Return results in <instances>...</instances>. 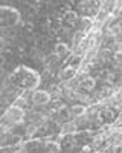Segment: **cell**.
I'll use <instances>...</instances> for the list:
<instances>
[{"mask_svg":"<svg viewBox=\"0 0 122 153\" xmlns=\"http://www.w3.org/2000/svg\"><path fill=\"white\" fill-rule=\"evenodd\" d=\"M41 76L35 71L26 68V66H18L14 74H12V83L20 89H35L40 84Z\"/></svg>","mask_w":122,"mask_h":153,"instance_id":"cell-1","label":"cell"},{"mask_svg":"<svg viewBox=\"0 0 122 153\" xmlns=\"http://www.w3.org/2000/svg\"><path fill=\"white\" fill-rule=\"evenodd\" d=\"M0 12H2V19H0L2 26H15L20 20L18 11L12 9L9 6H2L0 8Z\"/></svg>","mask_w":122,"mask_h":153,"instance_id":"cell-2","label":"cell"},{"mask_svg":"<svg viewBox=\"0 0 122 153\" xmlns=\"http://www.w3.org/2000/svg\"><path fill=\"white\" fill-rule=\"evenodd\" d=\"M116 118H118V110L115 107H104L98 112L96 123H99L101 126L102 124H112L116 121Z\"/></svg>","mask_w":122,"mask_h":153,"instance_id":"cell-3","label":"cell"},{"mask_svg":"<svg viewBox=\"0 0 122 153\" xmlns=\"http://www.w3.org/2000/svg\"><path fill=\"white\" fill-rule=\"evenodd\" d=\"M23 118H24V112H23V109H21V107H18V106L11 107V109L5 113V117H3V120H5V121H8V123H11V124L21 123V121H23Z\"/></svg>","mask_w":122,"mask_h":153,"instance_id":"cell-4","label":"cell"},{"mask_svg":"<svg viewBox=\"0 0 122 153\" xmlns=\"http://www.w3.org/2000/svg\"><path fill=\"white\" fill-rule=\"evenodd\" d=\"M96 87V80L93 76H85V78L79 80L78 86H76V91L81 92V94H89V92H93Z\"/></svg>","mask_w":122,"mask_h":153,"instance_id":"cell-5","label":"cell"},{"mask_svg":"<svg viewBox=\"0 0 122 153\" xmlns=\"http://www.w3.org/2000/svg\"><path fill=\"white\" fill-rule=\"evenodd\" d=\"M51 94L47 91H34L32 92V97H31V101L34 104H46L51 101Z\"/></svg>","mask_w":122,"mask_h":153,"instance_id":"cell-6","label":"cell"},{"mask_svg":"<svg viewBox=\"0 0 122 153\" xmlns=\"http://www.w3.org/2000/svg\"><path fill=\"white\" fill-rule=\"evenodd\" d=\"M75 144H76V138L73 133H66L61 136V149L69 150V149H73Z\"/></svg>","mask_w":122,"mask_h":153,"instance_id":"cell-7","label":"cell"},{"mask_svg":"<svg viewBox=\"0 0 122 153\" xmlns=\"http://www.w3.org/2000/svg\"><path fill=\"white\" fill-rule=\"evenodd\" d=\"M63 22L70 25V26H73V25H76L79 22V16L76 14L75 11H66L64 16H63Z\"/></svg>","mask_w":122,"mask_h":153,"instance_id":"cell-8","label":"cell"},{"mask_svg":"<svg viewBox=\"0 0 122 153\" xmlns=\"http://www.w3.org/2000/svg\"><path fill=\"white\" fill-rule=\"evenodd\" d=\"M75 138H76V143H81V144H89V143H92V139H93L90 130H81V132H78L75 135Z\"/></svg>","mask_w":122,"mask_h":153,"instance_id":"cell-9","label":"cell"},{"mask_svg":"<svg viewBox=\"0 0 122 153\" xmlns=\"http://www.w3.org/2000/svg\"><path fill=\"white\" fill-rule=\"evenodd\" d=\"M43 147V143H41V138H34L31 139V141L24 143V149H26L28 152H35Z\"/></svg>","mask_w":122,"mask_h":153,"instance_id":"cell-10","label":"cell"},{"mask_svg":"<svg viewBox=\"0 0 122 153\" xmlns=\"http://www.w3.org/2000/svg\"><path fill=\"white\" fill-rule=\"evenodd\" d=\"M57 115H58V118H60V121H69L70 120V117H72V113H70V109L67 107V106H58V112H57Z\"/></svg>","mask_w":122,"mask_h":153,"instance_id":"cell-11","label":"cell"},{"mask_svg":"<svg viewBox=\"0 0 122 153\" xmlns=\"http://www.w3.org/2000/svg\"><path fill=\"white\" fill-rule=\"evenodd\" d=\"M115 95V89H113V86L112 84H104L101 89H99V98L102 100V98H110V97H113Z\"/></svg>","mask_w":122,"mask_h":153,"instance_id":"cell-12","label":"cell"},{"mask_svg":"<svg viewBox=\"0 0 122 153\" xmlns=\"http://www.w3.org/2000/svg\"><path fill=\"white\" fill-rule=\"evenodd\" d=\"M52 132L49 130V127H47V124L46 126H40V127H37L35 129V132L32 133V138H46V136H49Z\"/></svg>","mask_w":122,"mask_h":153,"instance_id":"cell-13","label":"cell"},{"mask_svg":"<svg viewBox=\"0 0 122 153\" xmlns=\"http://www.w3.org/2000/svg\"><path fill=\"white\" fill-rule=\"evenodd\" d=\"M54 52H55V55H58V57H64V55L69 52V46H67L66 43H57L55 48H54Z\"/></svg>","mask_w":122,"mask_h":153,"instance_id":"cell-14","label":"cell"},{"mask_svg":"<svg viewBox=\"0 0 122 153\" xmlns=\"http://www.w3.org/2000/svg\"><path fill=\"white\" fill-rule=\"evenodd\" d=\"M85 112H87V109H85V106H82V104H73L70 107L72 117H82Z\"/></svg>","mask_w":122,"mask_h":153,"instance_id":"cell-15","label":"cell"},{"mask_svg":"<svg viewBox=\"0 0 122 153\" xmlns=\"http://www.w3.org/2000/svg\"><path fill=\"white\" fill-rule=\"evenodd\" d=\"M43 149H44L46 152L57 153V152H60V150H61V146H60L58 143H54V141H47V143H44V144H43Z\"/></svg>","mask_w":122,"mask_h":153,"instance_id":"cell-16","label":"cell"},{"mask_svg":"<svg viewBox=\"0 0 122 153\" xmlns=\"http://www.w3.org/2000/svg\"><path fill=\"white\" fill-rule=\"evenodd\" d=\"M79 22H81V32H82V34H84V32H87V31L92 28V25H93L90 17H82Z\"/></svg>","mask_w":122,"mask_h":153,"instance_id":"cell-17","label":"cell"},{"mask_svg":"<svg viewBox=\"0 0 122 153\" xmlns=\"http://www.w3.org/2000/svg\"><path fill=\"white\" fill-rule=\"evenodd\" d=\"M75 76H76V69L75 68L69 66L63 71V78H66V80H72V78H75Z\"/></svg>","mask_w":122,"mask_h":153,"instance_id":"cell-18","label":"cell"},{"mask_svg":"<svg viewBox=\"0 0 122 153\" xmlns=\"http://www.w3.org/2000/svg\"><path fill=\"white\" fill-rule=\"evenodd\" d=\"M20 141H21V136H20V135H11L6 143H8L9 146H15V144H18Z\"/></svg>","mask_w":122,"mask_h":153,"instance_id":"cell-19","label":"cell"},{"mask_svg":"<svg viewBox=\"0 0 122 153\" xmlns=\"http://www.w3.org/2000/svg\"><path fill=\"white\" fill-rule=\"evenodd\" d=\"M81 60H82V58H81V55H75V57H72V60H70V66L76 69V68L79 66Z\"/></svg>","mask_w":122,"mask_h":153,"instance_id":"cell-20","label":"cell"},{"mask_svg":"<svg viewBox=\"0 0 122 153\" xmlns=\"http://www.w3.org/2000/svg\"><path fill=\"white\" fill-rule=\"evenodd\" d=\"M17 106L18 107H21V109H31V103H28V101H23V100H18V103H17Z\"/></svg>","mask_w":122,"mask_h":153,"instance_id":"cell-21","label":"cell"},{"mask_svg":"<svg viewBox=\"0 0 122 153\" xmlns=\"http://www.w3.org/2000/svg\"><path fill=\"white\" fill-rule=\"evenodd\" d=\"M75 130H76V126H75V124H67V126H66V132H67V133H73Z\"/></svg>","mask_w":122,"mask_h":153,"instance_id":"cell-22","label":"cell"},{"mask_svg":"<svg viewBox=\"0 0 122 153\" xmlns=\"http://www.w3.org/2000/svg\"><path fill=\"white\" fill-rule=\"evenodd\" d=\"M110 152H115V153L121 152V146H113V147H110Z\"/></svg>","mask_w":122,"mask_h":153,"instance_id":"cell-23","label":"cell"}]
</instances>
